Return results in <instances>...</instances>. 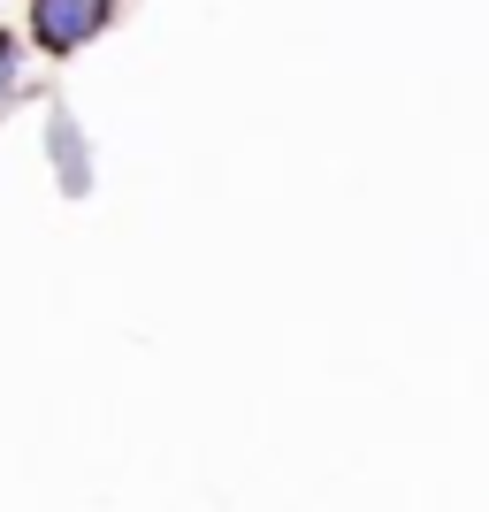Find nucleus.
Masks as SVG:
<instances>
[{
	"mask_svg": "<svg viewBox=\"0 0 489 512\" xmlns=\"http://www.w3.org/2000/svg\"><path fill=\"white\" fill-rule=\"evenodd\" d=\"M23 92V39L16 31H0V107Z\"/></svg>",
	"mask_w": 489,
	"mask_h": 512,
	"instance_id": "obj_3",
	"label": "nucleus"
},
{
	"mask_svg": "<svg viewBox=\"0 0 489 512\" xmlns=\"http://www.w3.org/2000/svg\"><path fill=\"white\" fill-rule=\"evenodd\" d=\"M46 161H54L62 199H92V146H85V130H77V115H69V107H54V115H46Z\"/></svg>",
	"mask_w": 489,
	"mask_h": 512,
	"instance_id": "obj_2",
	"label": "nucleus"
},
{
	"mask_svg": "<svg viewBox=\"0 0 489 512\" xmlns=\"http://www.w3.org/2000/svg\"><path fill=\"white\" fill-rule=\"evenodd\" d=\"M115 16H123V0H31L23 31H31V46H39L46 62H69V54H85Z\"/></svg>",
	"mask_w": 489,
	"mask_h": 512,
	"instance_id": "obj_1",
	"label": "nucleus"
}]
</instances>
